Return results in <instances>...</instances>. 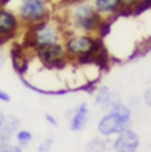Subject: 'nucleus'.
Returning <instances> with one entry per match:
<instances>
[{
    "label": "nucleus",
    "mask_w": 151,
    "mask_h": 152,
    "mask_svg": "<svg viewBox=\"0 0 151 152\" xmlns=\"http://www.w3.org/2000/svg\"><path fill=\"white\" fill-rule=\"evenodd\" d=\"M110 111L114 114H117L119 117H122V118H125V120H129V121L132 120V110H131V105H128V104H125V102H119L117 105H114Z\"/></svg>",
    "instance_id": "nucleus-14"
},
{
    "label": "nucleus",
    "mask_w": 151,
    "mask_h": 152,
    "mask_svg": "<svg viewBox=\"0 0 151 152\" xmlns=\"http://www.w3.org/2000/svg\"><path fill=\"white\" fill-rule=\"evenodd\" d=\"M110 92V88L107 85H101L94 91V104L97 107H100V104L103 102V99L106 98V95Z\"/></svg>",
    "instance_id": "nucleus-15"
},
{
    "label": "nucleus",
    "mask_w": 151,
    "mask_h": 152,
    "mask_svg": "<svg viewBox=\"0 0 151 152\" xmlns=\"http://www.w3.org/2000/svg\"><path fill=\"white\" fill-rule=\"evenodd\" d=\"M131 127V121L129 120H125L122 117H119L117 114L112 113V111H107L104 114L98 123H97V133L100 136H104V137H113L117 133H120L122 130Z\"/></svg>",
    "instance_id": "nucleus-7"
},
{
    "label": "nucleus",
    "mask_w": 151,
    "mask_h": 152,
    "mask_svg": "<svg viewBox=\"0 0 151 152\" xmlns=\"http://www.w3.org/2000/svg\"><path fill=\"white\" fill-rule=\"evenodd\" d=\"M141 145V139L133 129L128 127L116 134L112 140V149L114 152H138Z\"/></svg>",
    "instance_id": "nucleus-8"
},
{
    "label": "nucleus",
    "mask_w": 151,
    "mask_h": 152,
    "mask_svg": "<svg viewBox=\"0 0 151 152\" xmlns=\"http://www.w3.org/2000/svg\"><path fill=\"white\" fill-rule=\"evenodd\" d=\"M65 26L53 18L41 20L38 23L25 26L24 45L29 50H35L41 45H49L55 42H62L65 37Z\"/></svg>",
    "instance_id": "nucleus-3"
},
{
    "label": "nucleus",
    "mask_w": 151,
    "mask_h": 152,
    "mask_svg": "<svg viewBox=\"0 0 151 152\" xmlns=\"http://www.w3.org/2000/svg\"><path fill=\"white\" fill-rule=\"evenodd\" d=\"M122 1V15H132V10H133V6L136 4L138 0H120Z\"/></svg>",
    "instance_id": "nucleus-17"
},
{
    "label": "nucleus",
    "mask_w": 151,
    "mask_h": 152,
    "mask_svg": "<svg viewBox=\"0 0 151 152\" xmlns=\"http://www.w3.org/2000/svg\"><path fill=\"white\" fill-rule=\"evenodd\" d=\"M9 1H10V0H0V4H1V6H7Z\"/></svg>",
    "instance_id": "nucleus-24"
},
{
    "label": "nucleus",
    "mask_w": 151,
    "mask_h": 152,
    "mask_svg": "<svg viewBox=\"0 0 151 152\" xmlns=\"http://www.w3.org/2000/svg\"><path fill=\"white\" fill-rule=\"evenodd\" d=\"M4 120H6V115L0 111V130H1V127H3V124H4Z\"/></svg>",
    "instance_id": "nucleus-22"
},
{
    "label": "nucleus",
    "mask_w": 151,
    "mask_h": 152,
    "mask_svg": "<svg viewBox=\"0 0 151 152\" xmlns=\"http://www.w3.org/2000/svg\"><path fill=\"white\" fill-rule=\"evenodd\" d=\"M0 152H6V146H0Z\"/></svg>",
    "instance_id": "nucleus-25"
},
{
    "label": "nucleus",
    "mask_w": 151,
    "mask_h": 152,
    "mask_svg": "<svg viewBox=\"0 0 151 152\" xmlns=\"http://www.w3.org/2000/svg\"><path fill=\"white\" fill-rule=\"evenodd\" d=\"M103 22L91 0H74L66 9V31L95 34Z\"/></svg>",
    "instance_id": "nucleus-2"
},
{
    "label": "nucleus",
    "mask_w": 151,
    "mask_h": 152,
    "mask_svg": "<svg viewBox=\"0 0 151 152\" xmlns=\"http://www.w3.org/2000/svg\"><path fill=\"white\" fill-rule=\"evenodd\" d=\"M112 148V142L109 137L104 136H95L91 140L87 142L85 145V152H107Z\"/></svg>",
    "instance_id": "nucleus-11"
},
{
    "label": "nucleus",
    "mask_w": 151,
    "mask_h": 152,
    "mask_svg": "<svg viewBox=\"0 0 151 152\" xmlns=\"http://www.w3.org/2000/svg\"><path fill=\"white\" fill-rule=\"evenodd\" d=\"M10 95L7 94L6 91H3V89H0V102H10Z\"/></svg>",
    "instance_id": "nucleus-21"
},
{
    "label": "nucleus",
    "mask_w": 151,
    "mask_h": 152,
    "mask_svg": "<svg viewBox=\"0 0 151 152\" xmlns=\"http://www.w3.org/2000/svg\"><path fill=\"white\" fill-rule=\"evenodd\" d=\"M6 152H24V148L18 143H7L6 145Z\"/></svg>",
    "instance_id": "nucleus-20"
},
{
    "label": "nucleus",
    "mask_w": 151,
    "mask_h": 152,
    "mask_svg": "<svg viewBox=\"0 0 151 152\" xmlns=\"http://www.w3.org/2000/svg\"><path fill=\"white\" fill-rule=\"evenodd\" d=\"M16 13L25 28L52 18V4L50 0H21Z\"/></svg>",
    "instance_id": "nucleus-4"
},
{
    "label": "nucleus",
    "mask_w": 151,
    "mask_h": 152,
    "mask_svg": "<svg viewBox=\"0 0 151 152\" xmlns=\"http://www.w3.org/2000/svg\"><path fill=\"white\" fill-rule=\"evenodd\" d=\"M13 137L16 139V143H18V145H21L22 148H25V146H28V145L32 142L34 134L29 132V130H27V129H19L18 132L15 133Z\"/></svg>",
    "instance_id": "nucleus-13"
},
{
    "label": "nucleus",
    "mask_w": 151,
    "mask_h": 152,
    "mask_svg": "<svg viewBox=\"0 0 151 152\" xmlns=\"http://www.w3.org/2000/svg\"><path fill=\"white\" fill-rule=\"evenodd\" d=\"M119 102H122L120 95L110 89V92L106 95V98H104V99H103V102L100 104V108H101V110H104V111H110L114 105H117Z\"/></svg>",
    "instance_id": "nucleus-12"
},
{
    "label": "nucleus",
    "mask_w": 151,
    "mask_h": 152,
    "mask_svg": "<svg viewBox=\"0 0 151 152\" xmlns=\"http://www.w3.org/2000/svg\"><path fill=\"white\" fill-rule=\"evenodd\" d=\"M139 3H142V4H145L148 9H151V0H138Z\"/></svg>",
    "instance_id": "nucleus-23"
},
{
    "label": "nucleus",
    "mask_w": 151,
    "mask_h": 152,
    "mask_svg": "<svg viewBox=\"0 0 151 152\" xmlns=\"http://www.w3.org/2000/svg\"><path fill=\"white\" fill-rule=\"evenodd\" d=\"M21 28H24V25L16 10L0 4V42H6L15 38L19 34Z\"/></svg>",
    "instance_id": "nucleus-6"
},
{
    "label": "nucleus",
    "mask_w": 151,
    "mask_h": 152,
    "mask_svg": "<svg viewBox=\"0 0 151 152\" xmlns=\"http://www.w3.org/2000/svg\"><path fill=\"white\" fill-rule=\"evenodd\" d=\"M53 143H55L53 137H46L44 140L40 142V145L37 146V151L38 152H50L52 148H53Z\"/></svg>",
    "instance_id": "nucleus-16"
},
{
    "label": "nucleus",
    "mask_w": 151,
    "mask_h": 152,
    "mask_svg": "<svg viewBox=\"0 0 151 152\" xmlns=\"http://www.w3.org/2000/svg\"><path fill=\"white\" fill-rule=\"evenodd\" d=\"M44 120L52 126V127H57L59 126V123H57V118L55 117V115H52V114H49V113H46L44 114Z\"/></svg>",
    "instance_id": "nucleus-19"
},
{
    "label": "nucleus",
    "mask_w": 151,
    "mask_h": 152,
    "mask_svg": "<svg viewBox=\"0 0 151 152\" xmlns=\"http://www.w3.org/2000/svg\"><path fill=\"white\" fill-rule=\"evenodd\" d=\"M32 53L40 60V63L44 67H49V69L65 67L68 64V61H69V57L66 54L63 41L62 42H55V44L37 47L35 50H32Z\"/></svg>",
    "instance_id": "nucleus-5"
},
{
    "label": "nucleus",
    "mask_w": 151,
    "mask_h": 152,
    "mask_svg": "<svg viewBox=\"0 0 151 152\" xmlns=\"http://www.w3.org/2000/svg\"><path fill=\"white\" fill-rule=\"evenodd\" d=\"M88 120H90V107L87 102H81L71 114L69 129L72 132H82L87 127Z\"/></svg>",
    "instance_id": "nucleus-10"
},
{
    "label": "nucleus",
    "mask_w": 151,
    "mask_h": 152,
    "mask_svg": "<svg viewBox=\"0 0 151 152\" xmlns=\"http://www.w3.org/2000/svg\"><path fill=\"white\" fill-rule=\"evenodd\" d=\"M142 101H144V104H145L147 107L151 108V86L144 91V94H142Z\"/></svg>",
    "instance_id": "nucleus-18"
},
{
    "label": "nucleus",
    "mask_w": 151,
    "mask_h": 152,
    "mask_svg": "<svg viewBox=\"0 0 151 152\" xmlns=\"http://www.w3.org/2000/svg\"><path fill=\"white\" fill-rule=\"evenodd\" d=\"M63 45L69 60H75L79 64H94L95 56L106 50L103 38L98 35L74 31L65 32Z\"/></svg>",
    "instance_id": "nucleus-1"
},
{
    "label": "nucleus",
    "mask_w": 151,
    "mask_h": 152,
    "mask_svg": "<svg viewBox=\"0 0 151 152\" xmlns=\"http://www.w3.org/2000/svg\"><path fill=\"white\" fill-rule=\"evenodd\" d=\"M95 10L103 19H116L122 15V1L120 0H91Z\"/></svg>",
    "instance_id": "nucleus-9"
}]
</instances>
